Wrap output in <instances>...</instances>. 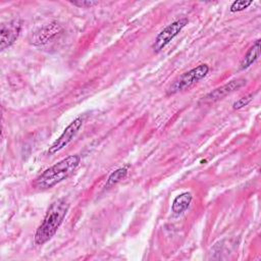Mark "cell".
Returning <instances> with one entry per match:
<instances>
[{
  "instance_id": "14",
  "label": "cell",
  "mask_w": 261,
  "mask_h": 261,
  "mask_svg": "<svg viewBox=\"0 0 261 261\" xmlns=\"http://www.w3.org/2000/svg\"><path fill=\"white\" fill-rule=\"evenodd\" d=\"M70 3L77 7H92L94 5L99 4L98 1H93V0H76V1H70Z\"/></svg>"
},
{
  "instance_id": "12",
  "label": "cell",
  "mask_w": 261,
  "mask_h": 261,
  "mask_svg": "<svg viewBox=\"0 0 261 261\" xmlns=\"http://www.w3.org/2000/svg\"><path fill=\"white\" fill-rule=\"evenodd\" d=\"M252 3H253V1H246V0L234 1V2H232V4L230 5V11H231V12L242 11V10L248 8Z\"/></svg>"
},
{
  "instance_id": "3",
  "label": "cell",
  "mask_w": 261,
  "mask_h": 261,
  "mask_svg": "<svg viewBox=\"0 0 261 261\" xmlns=\"http://www.w3.org/2000/svg\"><path fill=\"white\" fill-rule=\"evenodd\" d=\"M208 71L209 66L207 64H200L197 67L182 73L170 85L167 90V94L172 95L177 92L184 91L187 88H190L192 85L202 80L208 73Z\"/></svg>"
},
{
  "instance_id": "9",
  "label": "cell",
  "mask_w": 261,
  "mask_h": 261,
  "mask_svg": "<svg viewBox=\"0 0 261 261\" xmlns=\"http://www.w3.org/2000/svg\"><path fill=\"white\" fill-rule=\"evenodd\" d=\"M192 194L189 192H184L181 194H179L172 202V212H174L175 214H180L182 213L185 210H187L192 202Z\"/></svg>"
},
{
  "instance_id": "8",
  "label": "cell",
  "mask_w": 261,
  "mask_h": 261,
  "mask_svg": "<svg viewBox=\"0 0 261 261\" xmlns=\"http://www.w3.org/2000/svg\"><path fill=\"white\" fill-rule=\"evenodd\" d=\"M245 85H246V80H244V79L232 80V81L224 84L223 86H221L219 88H216L215 90L208 93L205 97H203L202 101L205 102V103L216 102V101L224 98L228 94L234 92L236 90H239L240 88H242Z\"/></svg>"
},
{
  "instance_id": "1",
  "label": "cell",
  "mask_w": 261,
  "mask_h": 261,
  "mask_svg": "<svg viewBox=\"0 0 261 261\" xmlns=\"http://www.w3.org/2000/svg\"><path fill=\"white\" fill-rule=\"evenodd\" d=\"M69 208L68 202L61 198L56 200L49 207L42 223L35 233V243L43 245L48 242L61 225Z\"/></svg>"
},
{
  "instance_id": "10",
  "label": "cell",
  "mask_w": 261,
  "mask_h": 261,
  "mask_svg": "<svg viewBox=\"0 0 261 261\" xmlns=\"http://www.w3.org/2000/svg\"><path fill=\"white\" fill-rule=\"evenodd\" d=\"M260 55V40H257L247 51L244 58L241 61V68L245 69L252 65Z\"/></svg>"
},
{
  "instance_id": "6",
  "label": "cell",
  "mask_w": 261,
  "mask_h": 261,
  "mask_svg": "<svg viewBox=\"0 0 261 261\" xmlns=\"http://www.w3.org/2000/svg\"><path fill=\"white\" fill-rule=\"evenodd\" d=\"M82 124H83V119L81 117H77L72 122H70L65 127V129L60 135V137L49 147L48 154L53 155V154L57 153L58 151L62 150L64 147H66L72 141V139L75 137V135L82 127Z\"/></svg>"
},
{
  "instance_id": "4",
  "label": "cell",
  "mask_w": 261,
  "mask_h": 261,
  "mask_svg": "<svg viewBox=\"0 0 261 261\" xmlns=\"http://www.w3.org/2000/svg\"><path fill=\"white\" fill-rule=\"evenodd\" d=\"M61 32L62 27L58 22L54 21L32 32L29 37V41L34 46L45 45L57 37Z\"/></svg>"
},
{
  "instance_id": "5",
  "label": "cell",
  "mask_w": 261,
  "mask_h": 261,
  "mask_svg": "<svg viewBox=\"0 0 261 261\" xmlns=\"http://www.w3.org/2000/svg\"><path fill=\"white\" fill-rule=\"evenodd\" d=\"M188 23V18H180L172 23L168 24L165 29H163L155 39L153 44V49L155 52L161 51Z\"/></svg>"
},
{
  "instance_id": "7",
  "label": "cell",
  "mask_w": 261,
  "mask_h": 261,
  "mask_svg": "<svg viewBox=\"0 0 261 261\" xmlns=\"http://www.w3.org/2000/svg\"><path fill=\"white\" fill-rule=\"evenodd\" d=\"M21 30V21L13 19L3 22L0 27V48L1 50L10 47L18 38Z\"/></svg>"
},
{
  "instance_id": "11",
  "label": "cell",
  "mask_w": 261,
  "mask_h": 261,
  "mask_svg": "<svg viewBox=\"0 0 261 261\" xmlns=\"http://www.w3.org/2000/svg\"><path fill=\"white\" fill-rule=\"evenodd\" d=\"M126 173H127V169L125 167H121V168H118V169L114 170L109 175L105 187L106 188H110V187L116 185L117 182H119L121 179H123L126 176Z\"/></svg>"
},
{
  "instance_id": "2",
  "label": "cell",
  "mask_w": 261,
  "mask_h": 261,
  "mask_svg": "<svg viewBox=\"0 0 261 261\" xmlns=\"http://www.w3.org/2000/svg\"><path fill=\"white\" fill-rule=\"evenodd\" d=\"M81 158L79 155H70L58 161L43 171L35 180L34 187L39 190L50 189L67 178L77 167Z\"/></svg>"
},
{
  "instance_id": "13",
  "label": "cell",
  "mask_w": 261,
  "mask_h": 261,
  "mask_svg": "<svg viewBox=\"0 0 261 261\" xmlns=\"http://www.w3.org/2000/svg\"><path fill=\"white\" fill-rule=\"evenodd\" d=\"M253 96H254L253 93H251V94H249V95H246V96L240 98L238 101H236V102L232 104L233 109H240V108H242V107L248 105V104L253 100Z\"/></svg>"
}]
</instances>
